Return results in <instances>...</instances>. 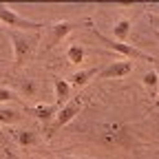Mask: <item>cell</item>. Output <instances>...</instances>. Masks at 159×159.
<instances>
[{
  "instance_id": "12",
  "label": "cell",
  "mask_w": 159,
  "mask_h": 159,
  "mask_svg": "<svg viewBox=\"0 0 159 159\" xmlns=\"http://www.w3.org/2000/svg\"><path fill=\"white\" fill-rule=\"evenodd\" d=\"M16 93H20V97H27V99L38 97V93H40V84L35 82V80H31V77L20 80L18 86H16Z\"/></svg>"
},
{
  "instance_id": "9",
  "label": "cell",
  "mask_w": 159,
  "mask_h": 159,
  "mask_svg": "<svg viewBox=\"0 0 159 159\" xmlns=\"http://www.w3.org/2000/svg\"><path fill=\"white\" fill-rule=\"evenodd\" d=\"M13 139L20 148H33L40 144V135L35 130H16L13 133Z\"/></svg>"
},
{
  "instance_id": "19",
  "label": "cell",
  "mask_w": 159,
  "mask_h": 159,
  "mask_svg": "<svg viewBox=\"0 0 159 159\" xmlns=\"http://www.w3.org/2000/svg\"><path fill=\"white\" fill-rule=\"evenodd\" d=\"M57 159H82V157H73V155H64V157H57Z\"/></svg>"
},
{
  "instance_id": "15",
  "label": "cell",
  "mask_w": 159,
  "mask_h": 159,
  "mask_svg": "<svg viewBox=\"0 0 159 159\" xmlns=\"http://www.w3.org/2000/svg\"><path fill=\"white\" fill-rule=\"evenodd\" d=\"M142 82H144V86H146L150 93H157V91H159V73H157V71H146L144 77H142Z\"/></svg>"
},
{
  "instance_id": "5",
  "label": "cell",
  "mask_w": 159,
  "mask_h": 159,
  "mask_svg": "<svg viewBox=\"0 0 159 159\" xmlns=\"http://www.w3.org/2000/svg\"><path fill=\"white\" fill-rule=\"evenodd\" d=\"M133 62L128 60H115V62L106 64L102 71H97V80H119V77H126L133 73Z\"/></svg>"
},
{
  "instance_id": "17",
  "label": "cell",
  "mask_w": 159,
  "mask_h": 159,
  "mask_svg": "<svg viewBox=\"0 0 159 159\" xmlns=\"http://www.w3.org/2000/svg\"><path fill=\"white\" fill-rule=\"evenodd\" d=\"M150 22H152V27H155V31L159 33V16H152V13H150Z\"/></svg>"
},
{
  "instance_id": "3",
  "label": "cell",
  "mask_w": 159,
  "mask_h": 159,
  "mask_svg": "<svg viewBox=\"0 0 159 159\" xmlns=\"http://www.w3.org/2000/svg\"><path fill=\"white\" fill-rule=\"evenodd\" d=\"M95 35L99 38V42L102 44H106L108 49H113V51H117V53H122L124 57H133V60H146V62H152V55H148V53H144L142 49H137V47H133V44H124V42H117V40H113V38H106L104 33H99V31H95Z\"/></svg>"
},
{
  "instance_id": "23",
  "label": "cell",
  "mask_w": 159,
  "mask_h": 159,
  "mask_svg": "<svg viewBox=\"0 0 159 159\" xmlns=\"http://www.w3.org/2000/svg\"><path fill=\"white\" fill-rule=\"evenodd\" d=\"M157 38H159V33H157Z\"/></svg>"
},
{
  "instance_id": "18",
  "label": "cell",
  "mask_w": 159,
  "mask_h": 159,
  "mask_svg": "<svg viewBox=\"0 0 159 159\" xmlns=\"http://www.w3.org/2000/svg\"><path fill=\"white\" fill-rule=\"evenodd\" d=\"M5 159H18V157H16L13 152H9V150H7V152H5Z\"/></svg>"
},
{
  "instance_id": "13",
  "label": "cell",
  "mask_w": 159,
  "mask_h": 159,
  "mask_svg": "<svg viewBox=\"0 0 159 159\" xmlns=\"http://www.w3.org/2000/svg\"><path fill=\"white\" fill-rule=\"evenodd\" d=\"M84 57H86V51H84L82 44H71V47L66 49V60H69V64L80 66V64L84 62Z\"/></svg>"
},
{
  "instance_id": "1",
  "label": "cell",
  "mask_w": 159,
  "mask_h": 159,
  "mask_svg": "<svg viewBox=\"0 0 159 159\" xmlns=\"http://www.w3.org/2000/svg\"><path fill=\"white\" fill-rule=\"evenodd\" d=\"M0 22H2L5 27H9L11 31H40L44 25L42 22H33V20H29V18H25V16H20L16 9H11V7H7V5H2L0 2Z\"/></svg>"
},
{
  "instance_id": "16",
  "label": "cell",
  "mask_w": 159,
  "mask_h": 159,
  "mask_svg": "<svg viewBox=\"0 0 159 159\" xmlns=\"http://www.w3.org/2000/svg\"><path fill=\"white\" fill-rule=\"evenodd\" d=\"M16 97H18L16 89H11V86H5V84H0V104H9V102H13Z\"/></svg>"
},
{
  "instance_id": "14",
  "label": "cell",
  "mask_w": 159,
  "mask_h": 159,
  "mask_svg": "<svg viewBox=\"0 0 159 159\" xmlns=\"http://www.w3.org/2000/svg\"><path fill=\"white\" fill-rule=\"evenodd\" d=\"M20 122V113L16 108H9V106H0V124L5 126H11V124H18Z\"/></svg>"
},
{
  "instance_id": "8",
  "label": "cell",
  "mask_w": 159,
  "mask_h": 159,
  "mask_svg": "<svg viewBox=\"0 0 159 159\" xmlns=\"http://www.w3.org/2000/svg\"><path fill=\"white\" fill-rule=\"evenodd\" d=\"M93 77H97V69H80V71H75L71 77H69V84H71V89H84Z\"/></svg>"
},
{
  "instance_id": "10",
  "label": "cell",
  "mask_w": 159,
  "mask_h": 159,
  "mask_svg": "<svg viewBox=\"0 0 159 159\" xmlns=\"http://www.w3.org/2000/svg\"><path fill=\"white\" fill-rule=\"evenodd\" d=\"M130 29H133V22H130V18H119L117 22L113 25V33H115V38H113V40H117V42H124V44H128V35H130Z\"/></svg>"
},
{
  "instance_id": "6",
  "label": "cell",
  "mask_w": 159,
  "mask_h": 159,
  "mask_svg": "<svg viewBox=\"0 0 159 159\" xmlns=\"http://www.w3.org/2000/svg\"><path fill=\"white\" fill-rule=\"evenodd\" d=\"M53 89H55V104L62 108L69 99H71V84H69V80L53 77Z\"/></svg>"
},
{
  "instance_id": "21",
  "label": "cell",
  "mask_w": 159,
  "mask_h": 159,
  "mask_svg": "<svg viewBox=\"0 0 159 159\" xmlns=\"http://www.w3.org/2000/svg\"><path fill=\"white\" fill-rule=\"evenodd\" d=\"M155 104H157V106H159V91H157V99H155Z\"/></svg>"
},
{
  "instance_id": "4",
  "label": "cell",
  "mask_w": 159,
  "mask_h": 159,
  "mask_svg": "<svg viewBox=\"0 0 159 159\" xmlns=\"http://www.w3.org/2000/svg\"><path fill=\"white\" fill-rule=\"evenodd\" d=\"M82 106H84V104H82V99H80V97H71L69 102L57 111V115H55V119H53V126H51V133H49V135H53L55 130H60L62 126H66L69 122H73V119L80 115Z\"/></svg>"
},
{
  "instance_id": "20",
  "label": "cell",
  "mask_w": 159,
  "mask_h": 159,
  "mask_svg": "<svg viewBox=\"0 0 159 159\" xmlns=\"http://www.w3.org/2000/svg\"><path fill=\"white\" fill-rule=\"evenodd\" d=\"M150 13H152V16H159V5H155V7H152V11H150Z\"/></svg>"
},
{
  "instance_id": "7",
  "label": "cell",
  "mask_w": 159,
  "mask_h": 159,
  "mask_svg": "<svg viewBox=\"0 0 159 159\" xmlns=\"http://www.w3.org/2000/svg\"><path fill=\"white\" fill-rule=\"evenodd\" d=\"M73 29H75V27H73V22H69V20H60V22L51 25V44H49V47L60 44V42H62V40H64Z\"/></svg>"
},
{
  "instance_id": "22",
  "label": "cell",
  "mask_w": 159,
  "mask_h": 159,
  "mask_svg": "<svg viewBox=\"0 0 159 159\" xmlns=\"http://www.w3.org/2000/svg\"><path fill=\"white\" fill-rule=\"evenodd\" d=\"M0 142H2V133H0Z\"/></svg>"
},
{
  "instance_id": "2",
  "label": "cell",
  "mask_w": 159,
  "mask_h": 159,
  "mask_svg": "<svg viewBox=\"0 0 159 159\" xmlns=\"http://www.w3.org/2000/svg\"><path fill=\"white\" fill-rule=\"evenodd\" d=\"M9 38H11V44H13V64L20 69L31 57L33 47H35V38H31L22 31H9Z\"/></svg>"
},
{
  "instance_id": "11",
  "label": "cell",
  "mask_w": 159,
  "mask_h": 159,
  "mask_svg": "<svg viewBox=\"0 0 159 159\" xmlns=\"http://www.w3.org/2000/svg\"><path fill=\"white\" fill-rule=\"evenodd\" d=\"M57 111H60V106L57 104H35L33 108H31V113L40 119V122H51V119H55V115H57Z\"/></svg>"
}]
</instances>
